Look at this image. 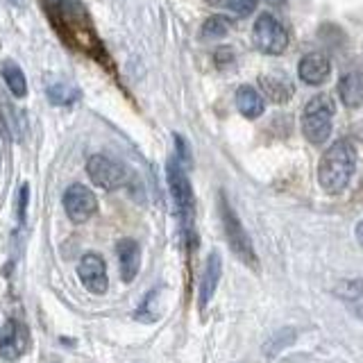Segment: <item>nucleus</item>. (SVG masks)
<instances>
[{
	"mask_svg": "<svg viewBox=\"0 0 363 363\" xmlns=\"http://www.w3.org/2000/svg\"><path fill=\"white\" fill-rule=\"evenodd\" d=\"M357 239H359V243L363 245V220L357 225Z\"/></svg>",
	"mask_w": 363,
	"mask_h": 363,
	"instance_id": "obj_24",
	"label": "nucleus"
},
{
	"mask_svg": "<svg viewBox=\"0 0 363 363\" xmlns=\"http://www.w3.org/2000/svg\"><path fill=\"white\" fill-rule=\"evenodd\" d=\"M166 175H168V187H170V193H173V200L177 204V216L182 220V230H184V237L187 241H193V189H191V182L187 173H184L182 163L177 159H170L168 161V168H166ZM196 245V241H193Z\"/></svg>",
	"mask_w": 363,
	"mask_h": 363,
	"instance_id": "obj_2",
	"label": "nucleus"
},
{
	"mask_svg": "<svg viewBox=\"0 0 363 363\" xmlns=\"http://www.w3.org/2000/svg\"><path fill=\"white\" fill-rule=\"evenodd\" d=\"M207 3H213V5H218V3H225V0H207Z\"/></svg>",
	"mask_w": 363,
	"mask_h": 363,
	"instance_id": "obj_26",
	"label": "nucleus"
},
{
	"mask_svg": "<svg viewBox=\"0 0 363 363\" xmlns=\"http://www.w3.org/2000/svg\"><path fill=\"white\" fill-rule=\"evenodd\" d=\"M116 254H118V266H120V277L125 282H132L139 273L141 266V247L134 239H123L118 241L116 245Z\"/></svg>",
	"mask_w": 363,
	"mask_h": 363,
	"instance_id": "obj_11",
	"label": "nucleus"
},
{
	"mask_svg": "<svg viewBox=\"0 0 363 363\" xmlns=\"http://www.w3.org/2000/svg\"><path fill=\"white\" fill-rule=\"evenodd\" d=\"M237 107L245 118H259L266 105H263V98L259 91L245 84V87H241L237 91Z\"/></svg>",
	"mask_w": 363,
	"mask_h": 363,
	"instance_id": "obj_16",
	"label": "nucleus"
},
{
	"mask_svg": "<svg viewBox=\"0 0 363 363\" xmlns=\"http://www.w3.org/2000/svg\"><path fill=\"white\" fill-rule=\"evenodd\" d=\"M230 12H234L237 16H250V14L257 10L259 0H225Z\"/></svg>",
	"mask_w": 363,
	"mask_h": 363,
	"instance_id": "obj_20",
	"label": "nucleus"
},
{
	"mask_svg": "<svg viewBox=\"0 0 363 363\" xmlns=\"http://www.w3.org/2000/svg\"><path fill=\"white\" fill-rule=\"evenodd\" d=\"M48 98H51L53 105H73L80 98V91L66 87V84H55V87L48 89Z\"/></svg>",
	"mask_w": 363,
	"mask_h": 363,
	"instance_id": "obj_19",
	"label": "nucleus"
},
{
	"mask_svg": "<svg viewBox=\"0 0 363 363\" xmlns=\"http://www.w3.org/2000/svg\"><path fill=\"white\" fill-rule=\"evenodd\" d=\"M338 96L345 107L357 109L363 105V75L359 73H347L340 77L338 82Z\"/></svg>",
	"mask_w": 363,
	"mask_h": 363,
	"instance_id": "obj_14",
	"label": "nucleus"
},
{
	"mask_svg": "<svg viewBox=\"0 0 363 363\" xmlns=\"http://www.w3.org/2000/svg\"><path fill=\"white\" fill-rule=\"evenodd\" d=\"M64 209H66L68 218L73 223H87V220L98 211V200L94 191L82 187V184H73L64 193Z\"/></svg>",
	"mask_w": 363,
	"mask_h": 363,
	"instance_id": "obj_6",
	"label": "nucleus"
},
{
	"mask_svg": "<svg viewBox=\"0 0 363 363\" xmlns=\"http://www.w3.org/2000/svg\"><path fill=\"white\" fill-rule=\"evenodd\" d=\"M0 73H3V80L7 84V89L12 91V96L16 98H23L27 94V82H25V75L23 70L16 62H3V66H0Z\"/></svg>",
	"mask_w": 363,
	"mask_h": 363,
	"instance_id": "obj_17",
	"label": "nucleus"
},
{
	"mask_svg": "<svg viewBox=\"0 0 363 363\" xmlns=\"http://www.w3.org/2000/svg\"><path fill=\"white\" fill-rule=\"evenodd\" d=\"M220 218H223V227H225L232 252L243 263H247V266L257 268V254H254L252 241L247 237V232L243 230V225H241L239 216L230 207V202L225 200V196H220Z\"/></svg>",
	"mask_w": 363,
	"mask_h": 363,
	"instance_id": "obj_4",
	"label": "nucleus"
},
{
	"mask_svg": "<svg viewBox=\"0 0 363 363\" xmlns=\"http://www.w3.org/2000/svg\"><path fill=\"white\" fill-rule=\"evenodd\" d=\"M232 62H234L232 48H220V51H216V64H218V68H225L227 64H232Z\"/></svg>",
	"mask_w": 363,
	"mask_h": 363,
	"instance_id": "obj_23",
	"label": "nucleus"
},
{
	"mask_svg": "<svg viewBox=\"0 0 363 363\" xmlns=\"http://www.w3.org/2000/svg\"><path fill=\"white\" fill-rule=\"evenodd\" d=\"M261 87L266 91V96L275 103H286L291 96H293V84L286 80V75L282 73H270V75H261Z\"/></svg>",
	"mask_w": 363,
	"mask_h": 363,
	"instance_id": "obj_15",
	"label": "nucleus"
},
{
	"mask_svg": "<svg viewBox=\"0 0 363 363\" xmlns=\"http://www.w3.org/2000/svg\"><path fill=\"white\" fill-rule=\"evenodd\" d=\"M27 198H30V187H27V184H23V187H21V193H18V220H21V223L25 220Z\"/></svg>",
	"mask_w": 363,
	"mask_h": 363,
	"instance_id": "obj_22",
	"label": "nucleus"
},
{
	"mask_svg": "<svg viewBox=\"0 0 363 363\" xmlns=\"http://www.w3.org/2000/svg\"><path fill=\"white\" fill-rule=\"evenodd\" d=\"M77 275H80V282L87 286L94 295H103L107 286H109V280H107V266L100 254L89 252L84 254L77 263Z\"/></svg>",
	"mask_w": 363,
	"mask_h": 363,
	"instance_id": "obj_8",
	"label": "nucleus"
},
{
	"mask_svg": "<svg viewBox=\"0 0 363 363\" xmlns=\"http://www.w3.org/2000/svg\"><path fill=\"white\" fill-rule=\"evenodd\" d=\"M220 270H223V261H220L218 252H211L207 259V266H204L202 273V282H200V309H204L209 304V300L216 293L218 280H220Z\"/></svg>",
	"mask_w": 363,
	"mask_h": 363,
	"instance_id": "obj_13",
	"label": "nucleus"
},
{
	"mask_svg": "<svg viewBox=\"0 0 363 363\" xmlns=\"http://www.w3.org/2000/svg\"><path fill=\"white\" fill-rule=\"evenodd\" d=\"M297 73H300V80L304 84H311V87H320L323 82H327V77L332 73V64L325 55L320 53H309L304 55L300 64H297Z\"/></svg>",
	"mask_w": 363,
	"mask_h": 363,
	"instance_id": "obj_10",
	"label": "nucleus"
},
{
	"mask_svg": "<svg viewBox=\"0 0 363 363\" xmlns=\"http://www.w3.org/2000/svg\"><path fill=\"white\" fill-rule=\"evenodd\" d=\"M252 41L263 55H282L288 48V32L273 14H261L254 21Z\"/></svg>",
	"mask_w": 363,
	"mask_h": 363,
	"instance_id": "obj_5",
	"label": "nucleus"
},
{
	"mask_svg": "<svg viewBox=\"0 0 363 363\" xmlns=\"http://www.w3.org/2000/svg\"><path fill=\"white\" fill-rule=\"evenodd\" d=\"M175 144H177V157H175V159L182 163V168H184V166H191V157H189L187 141H184L180 134H175Z\"/></svg>",
	"mask_w": 363,
	"mask_h": 363,
	"instance_id": "obj_21",
	"label": "nucleus"
},
{
	"mask_svg": "<svg viewBox=\"0 0 363 363\" xmlns=\"http://www.w3.org/2000/svg\"><path fill=\"white\" fill-rule=\"evenodd\" d=\"M87 173L91 177V182L96 184V187L100 189H116L120 184L125 182V170L120 163H116L113 159L105 154H94L91 159L87 161Z\"/></svg>",
	"mask_w": 363,
	"mask_h": 363,
	"instance_id": "obj_7",
	"label": "nucleus"
},
{
	"mask_svg": "<svg viewBox=\"0 0 363 363\" xmlns=\"http://www.w3.org/2000/svg\"><path fill=\"white\" fill-rule=\"evenodd\" d=\"M0 123H3L7 137L12 141H23L27 132V116L23 109L10 105L7 100L0 103Z\"/></svg>",
	"mask_w": 363,
	"mask_h": 363,
	"instance_id": "obj_12",
	"label": "nucleus"
},
{
	"mask_svg": "<svg viewBox=\"0 0 363 363\" xmlns=\"http://www.w3.org/2000/svg\"><path fill=\"white\" fill-rule=\"evenodd\" d=\"M30 347V334H27V327L18 320H10L5 323L3 332H0V354L7 361H14L18 357H23Z\"/></svg>",
	"mask_w": 363,
	"mask_h": 363,
	"instance_id": "obj_9",
	"label": "nucleus"
},
{
	"mask_svg": "<svg viewBox=\"0 0 363 363\" xmlns=\"http://www.w3.org/2000/svg\"><path fill=\"white\" fill-rule=\"evenodd\" d=\"M266 3H270V5H284L286 0H266Z\"/></svg>",
	"mask_w": 363,
	"mask_h": 363,
	"instance_id": "obj_25",
	"label": "nucleus"
},
{
	"mask_svg": "<svg viewBox=\"0 0 363 363\" xmlns=\"http://www.w3.org/2000/svg\"><path fill=\"white\" fill-rule=\"evenodd\" d=\"M334 103L330 96H313L302 111V132L311 144H325L332 134Z\"/></svg>",
	"mask_w": 363,
	"mask_h": 363,
	"instance_id": "obj_3",
	"label": "nucleus"
},
{
	"mask_svg": "<svg viewBox=\"0 0 363 363\" xmlns=\"http://www.w3.org/2000/svg\"><path fill=\"white\" fill-rule=\"evenodd\" d=\"M354 168H357V150L350 141L338 139L336 144L327 148V152L320 159L318 180L327 193H340L350 184Z\"/></svg>",
	"mask_w": 363,
	"mask_h": 363,
	"instance_id": "obj_1",
	"label": "nucleus"
},
{
	"mask_svg": "<svg viewBox=\"0 0 363 363\" xmlns=\"http://www.w3.org/2000/svg\"><path fill=\"white\" fill-rule=\"evenodd\" d=\"M230 32V21L225 16H209L202 25V37L204 39H220Z\"/></svg>",
	"mask_w": 363,
	"mask_h": 363,
	"instance_id": "obj_18",
	"label": "nucleus"
}]
</instances>
